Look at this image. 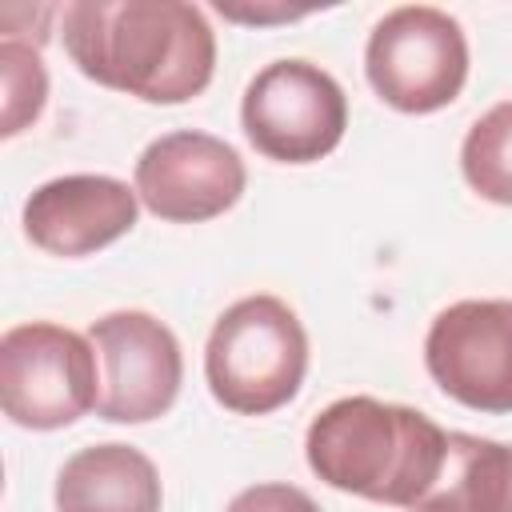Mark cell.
<instances>
[{
    "label": "cell",
    "instance_id": "cell-11",
    "mask_svg": "<svg viewBox=\"0 0 512 512\" xmlns=\"http://www.w3.org/2000/svg\"><path fill=\"white\" fill-rule=\"evenodd\" d=\"M156 464L132 444H92L64 460L56 512H160Z\"/></svg>",
    "mask_w": 512,
    "mask_h": 512
},
{
    "label": "cell",
    "instance_id": "cell-14",
    "mask_svg": "<svg viewBox=\"0 0 512 512\" xmlns=\"http://www.w3.org/2000/svg\"><path fill=\"white\" fill-rule=\"evenodd\" d=\"M40 44H24V40H4L0 44V72H4V136L24 132L44 100H48V72L40 64Z\"/></svg>",
    "mask_w": 512,
    "mask_h": 512
},
{
    "label": "cell",
    "instance_id": "cell-5",
    "mask_svg": "<svg viewBox=\"0 0 512 512\" xmlns=\"http://www.w3.org/2000/svg\"><path fill=\"white\" fill-rule=\"evenodd\" d=\"M364 72L388 108L408 116L436 112L452 104L468 80L464 28L428 4L392 8L368 36Z\"/></svg>",
    "mask_w": 512,
    "mask_h": 512
},
{
    "label": "cell",
    "instance_id": "cell-3",
    "mask_svg": "<svg viewBox=\"0 0 512 512\" xmlns=\"http://www.w3.org/2000/svg\"><path fill=\"white\" fill-rule=\"evenodd\" d=\"M308 372V336L280 296H244L212 324L204 376L228 412L268 416L284 408Z\"/></svg>",
    "mask_w": 512,
    "mask_h": 512
},
{
    "label": "cell",
    "instance_id": "cell-9",
    "mask_svg": "<svg viewBox=\"0 0 512 512\" xmlns=\"http://www.w3.org/2000/svg\"><path fill=\"white\" fill-rule=\"evenodd\" d=\"M244 184V160L228 140L180 128L140 152L132 188L152 216L172 224H200L228 212Z\"/></svg>",
    "mask_w": 512,
    "mask_h": 512
},
{
    "label": "cell",
    "instance_id": "cell-15",
    "mask_svg": "<svg viewBox=\"0 0 512 512\" xmlns=\"http://www.w3.org/2000/svg\"><path fill=\"white\" fill-rule=\"evenodd\" d=\"M224 512H320L316 500L296 484H252Z\"/></svg>",
    "mask_w": 512,
    "mask_h": 512
},
{
    "label": "cell",
    "instance_id": "cell-2",
    "mask_svg": "<svg viewBox=\"0 0 512 512\" xmlns=\"http://www.w3.org/2000/svg\"><path fill=\"white\" fill-rule=\"evenodd\" d=\"M448 432L408 404L344 396L328 404L304 436L308 468L336 492L372 504L412 508L440 476Z\"/></svg>",
    "mask_w": 512,
    "mask_h": 512
},
{
    "label": "cell",
    "instance_id": "cell-13",
    "mask_svg": "<svg viewBox=\"0 0 512 512\" xmlns=\"http://www.w3.org/2000/svg\"><path fill=\"white\" fill-rule=\"evenodd\" d=\"M460 172L476 196L512 208V100L492 104L468 128L460 144Z\"/></svg>",
    "mask_w": 512,
    "mask_h": 512
},
{
    "label": "cell",
    "instance_id": "cell-4",
    "mask_svg": "<svg viewBox=\"0 0 512 512\" xmlns=\"http://www.w3.org/2000/svg\"><path fill=\"white\" fill-rule=\"evenodd\" d=\"M100 400V360L88 336L32 320L0 336L4 416L32 432L76 424Z\"/></svg>",
    "mask_w": 512,
    "mask_h": 512
},
{
    "label": "cell",
    "instance_id": "cell-7",
    "mask_svg": "<svg viewBox=\"0 0 512 512\" xmlns=\"http://www.w3.org/2000/svg\"><path fill=\"white\" fill-rule=\"evenodd\" d=\"M88 340L100 360L96 412L112 424H148L176 404L184 352L172 328L148 312H108L92 320Z\"/></svg>",
    "mask_w": 512,
    "mask_h": 512
},
{
    "label": "cell",
    "instance_id": "cell-12",
    "mask_svg": "<svg viewBox=\"0 0 512 512\" xmlns=\"http://www.w3.org/2000/svg\"><path fill=\"white\" fill-rule=\"evenodd\" d=\"M512 480V444L472 432H448L444 464L432 488L408 512H500Z\"/></svg>",
    "mask_w": 512,
    "mask_h": 512
},
{
    "label": "cell",
    "instance_id": "cell-6",
    "mask_svg": "<svg viewBox=\"0 0 512 512\" xmlns=\"http://www.w3.org/2000/svg\"><path fill=\"white\" fill-rule=\"evenodd\" d=\"M240 124L248 144L280 164L328 156L348 128V96L312 60H272L244 88Z\"/></svg>",
    "mask_w": 512,
    "mask_h": 512
},
{
    "label": "cell",
    "instance_id": "cell-16",
    "mask_svg": "<svg viewBox=\"0 0 512 512\" xmlns=\"http://www.w3.org/2000/svg\"><path fill=\"white\" fill-rule=\"evenodd\" d=\"M500 512H512V480H508V496H504V508Z\"/></svg>",
    "mask_w": 512,
    "mask_h": 512
},
{
    "label": "cell",
    "instance_id": "cell-8",
    "mask_svg": "<svg viewBox=\"0 0 512 512\" xmlns=\"http://www.w3.org/2000/svg\"><path fill=\"white\" fill-rule=\"evenodd\" d=\"M428 376L472 412H512V300L448 304L424 336Z\"/></svg>",
    "mask_w": 512,
    "mask_h": 512
},
{
    "label": "cell",
    "instance_id": "cell-10",
    "mask_svg": "<svg viewBox=\"0 0 512 512\" xmlns=\"http://www.w3.org/2000/svg\"><path fill=\"white\" fill-rule=\"evenodd\" d=\"M136 212V188L116 176H56L24 200V236L52 256H92L128 236Z\"/></svg>",
    "mask_w": 512,
    "mask_h": 512
},
{
    "label": "cell",
    "instance_id": "cell-1",
    "mask_svg": "<svg viewBox=\"0 0 512 512\" xmlns=\"http://www.w3.org/2000/svg\"><path fill=\"white\" fill-rule=\"evenodd\" d=\"M72 64L148 104H184L212 84L216 36L184 0H76L60 12Z\"/></svg>",
    "mask_w": 512,
    "mask_h": 512
}]
</instances>
